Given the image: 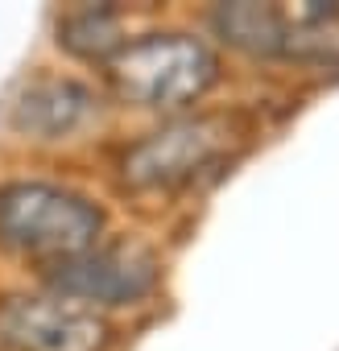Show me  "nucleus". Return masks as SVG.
Instances as JSON below:
<instances>
[{"label":"nucleus","instance_id":"obj_2","mask_svg":"<svg viewBox=\"0 0 339 351\" xmlns=\"http://www.w3.org/2000/svg\"><path fill=\"white\" fill-rule=\"evenodd\" d=\"M248 141L253 124L244 112L199 108L165 116L112 149L108 178L120 199H178L228 173V165L244 157Z\"/></svg>","mask_w":339,"mask_h":351},{"label":"nucleus","instance_id":"obj_9","mask_svg":"<svg viewBox=\"0 0 339 351\" xmlns=\"http://www.w3.org/2000/svg\"><path fill=\"white\" fill-rule=\"evenodd\" d=\"M281 66H310L339 75V5H294L285 9Z\"/></svg>","mask_w":339,"mask_h":351},{"label":"nucleus","instance_id":"obj_8","mask_svg":"<svg viewBox=\"0 0 339 351\" xmlns=\"http://www.w3.org/2000/svg\"><path fill=\"white\" fill-rule=\"evenodd\" d=\"M203 34L220 54H240L248 62H281L285 50V5H257V0H228L203 13Z\"/></svg>","mask_w":339,"mask_h":351},{"label":"nucleus","instance_id":"obj_3","mask_svg":"<svg viewBox=\"0 0 339 351\" xmlns=\"http://www.w3.org/2000/svg\"><path fill=\"white\" fill-rule=\"evenodd\" d=\"M116 116L95 75L38 62L21 71L0 99V149L25 165H54L108 141Z\"/></svg>","mask_w":339,"mask_h":351},{"label":"nucleus","instance_id":"obj_4","mask_svg":"<svg viewBox=\"0 0 339 351\" xmlns=\"http://www.w3.org/2000/svg\"><path fill=\"white\" fill-rule=\"evenodd\" d=\"M95 79L104 83L116 112L165 120L207 108V99L228 79V62L203 29L149 25L137 29Z\"/></svg>","mask_w":339,"mask_h":351},{"label":"nucleus","instance_id":"obj_6","mask_svg":"<svg viewBox=\"0 0 339 351\" xmlns=\"http://www.w3.org/2000/svg\"><path fill=\"white\" fill-rule=\"evenodd\" d=\"M120 326L38 281H0V351H116Z\"/></svg>","mask_w":339,"mask_h":351},{"label":"nucleus","instance_id":"obj_1","mask_svg":"<svg viewBox=\"0 0 339 351\" xmlns=\"http://www.w3.org/2000/svg\"><path fill=\"white\" fill-rule=\"evenodd\" d=\"M112 236V207L54 165H0V269L42 281Z\"/></svg>","mask_w":339,"mask_h":351},{"label":"nucleus","instance_id":"obj_5","mask_svg":"<svg viewBox=\"0 0 339 351\" xmlns=\"http://www.w3.org/2000/svg\"><path fill=\"white\" fill-rule=\"evenodd\" d=\"M38 285L116 322V318L137 314L161 298L165 256L153 240H145L137 232H112L83 256L50 269Z\"/></svg>","mask_w":339,"mask_h":351},{"label":"nucleus","instance_id":"obj_7","mask_svg":"<svg viewBox=\"0 0 339 351\" xmlns=\"http://www.w3.org/2000/svg\"><path fill=\"white\" fill-rule=\"evenodd\" d=\"M137 34V9L120 0H79L62 5L50 17V46L62 66L75 71H104Z\"/></svg>","mask_w":339,"mask_h":351}]
</instances>
